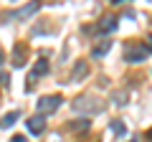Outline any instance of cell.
I'll list each match as a JSON object with an SVG mask.
<instances>
[{
    "label": "cell",
    "mask_w": 152,
    "mask_h": 142,
    "mask_svg": "<svg viewBox=\"0 0 152 142\" xmlns=\"http://www.w3.org/2000/svg\"><path fill=\"white\" fill-rule=\"evenodd\" d=\"M61 104V97L56 94V97H43L41 102H38V114H46V112H53L56 107Z\"/></svg>",
    "instance_id": "cell-1"
},
{
    "label": "cell",
    "mask_w": 152,
    "mask_h": 142,
    "mask_svg": "<svg viewBox=\"0 0 152 142\" xmlns=\"http://www.w3.org/2000/svg\"><path fill=\"white\" fill-rule=\"evenodd\" d=\"M43 124H46L43 114H36V117H31V119H28V130H31L33 135H41V132H43Z\"/></svg>",
    "instance_id": "cell-2"
},
{
    "label": "cell",
    "mask_w": 152,
    "mask_h": 142,
    "mask_svg": "<svg viewBox=\"0 0 152 142\" xmlns=\"http://www.w3.org/2000/svg\"><path fill=\"white\" fill-rule=\"evenodd\" d=\"M145 56H147V48H142V46H132V48L127 51V61H132V64L142 61Z\"/></svg>",
    "instance_id": "cell-3"
},
{
    "label": "cell",
    "mask_w": 152,
    "mask_h": 142,
    "mask_svg": "<svg viewBox=\"0 0 152 142\" xmlns=\"http://www.w3.org/2000/svg\"><path fill=\"white\" fill-rule=\"evenodd\" d=\"M114 28H117V18H104V20L96 26V31L99 33H109V31H114Z\"/></svg>",
    "instance_id": "cell-4"
},
{
    "label": "cell",
    "mask_w": 152,
    "mask_h": 142,
    "mask_svg": "<svg viewBox=\"0 0 152 142\" xmlns=\"http://www.w3.org/2000/svg\"><path fill=\"white\" fill-rule=\"evenodd\" d=\"M46 71H48V64H46V61H38V64H36V69H33V74H31V79H36V76H43Z\"/></svg>",
    "instance_id": "cell-5"
},
{
    "label": "cell",
    "mask_w": 152,
    "mask_h": 142,
    "mask_svg": "<svg viewBox=\"0 0 152 142\" xmlns=\"http://www.w3.org/2000/svg\"><path fill=\"white\" fill-rule=\"evenodd\" d=\"M109 48H112V43H109V41H102V43H99L96 48L91 51V53H94V56H104V53H107Z\"/></svg>",
    "instance_id": "cell-6"
},
{
    "label": "cell",
    "mask_w": 152,
    "mask_h": 142,
    "mask_svg": "<svg viewBox=\"0 0 152 142\" xmlns=\"http://www.w3.org/2000/svg\"><path fill=\"white\" fill-rule=\"evenodd\" d=\"M18 117H20V114H18V112H10V114H8V117H3V122H0V127H10L13 122L18 119Z\"/></svg>",
    "instance_id": "cell-7"
},
{
    "label": "cell",
    "mask_w": 152,
    "mask_h": 142,
    "mask_svg": "<svg viewBox=\"0 0 152 142\" xmlns=\"http://www.w3.org/2000/svg\"><path fill=\"white\" fill-rule=\"evenodd\" d=\"M84 74H86V64H84V61H81V64L76 66V71H74V79H81Z\"/></svg>",
    "instance_id": "cell-8"
},
{
    "label": "cell",
    "mask_w": 152,
    "mask_h": 142,
    "mask_svg": "<svg viewBox=\"0 0 152 142\" xmlns=\"http://www.w3.org/2000/svg\"><path fill=\"white\" fill-rule=\"evenodd\" d=\"M71 124H74V130H79V132H81V130H86V124H89V122H86V119H79V122H71Z\"/></svg>",
    "instance_id": "cell-9"
},
{
    "label": "cell",
    "mask_w": 152,
    "mask_h": 142,
    "mask_svg": "<svg viewBox=\"0 0 152 142\" xmlns=\"http://www.w3.org/2000/svg\"><path fill=\"white\" fill-rule=\"evenodd\" d=\"M114 135H124V124L122 122H114Z\"/></svg>",
    "instance_id": "cell-10"
},
{
    "label": "cell",
    "mask_w": 152,
    "mask_h": 142,
    "mask_svg": "<svg viewBox=\"0 0 152 142\" xmlns=\"http://www.w3.org/2000/svg\"><path fill=\"white\" fill-rule=\"evenodd\" d=\"M13 142H26V137H13Z\"/></svg>",
    "instance_id": "cell-11"
},
{
    "label": "cell",
    "mask_w": 152,
    "mask_h": 142,
    "mask_svg": "<svg viewBox=\"0 0 152 142\" xmlns=\"http://www.w3.org/2000/svg\"><path fill=\"white\" fill-rule=\"evenodd\" d=\"M150 51H152V38H150Z\"/></svg>",
    "instance_id": "cell-12"
},
{
    "label": "cell",
    "mask_w": 152,
    "mask_h": 142,
    "mask_svg": "<svg viewBox=\"0 0 152 142\" xmlns=\"http://www.w3.org/2000/svg\"><path fill=\"white\" fill-rule=\"evenodd\" d=\"M150 140H152V130H150Z\"/></svg>",
    "instance_id": "cell-13"
}]
</instances>
